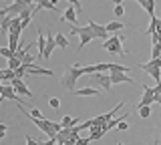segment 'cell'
I'll return each mask as SVG.
<instances>
[{"label": "cell", "instance_id": "obj_1", "mask_svg": "<svg viewBox=\"0 0 161 145\" xmlns=\"http://www.w3.org/2000/svg\"><path fill=\"white\" fill-rule=\"evenodd\" d=\"M83 67L80 64H73V67H69L64 75L60 77V85H63L64 89H69V91H75V87H77V81L80 77H83Z\"/></svg>", "mask_w": 161, "mask_h": 145}, {"label": "cell", "instance_id": "obj_2", "mask_svg": "<svg viewBox=\"0 0 161 145\" xmlns=\"http://www.w3.org/2000/svg\"><path fill=\"white\" fill-rule=\"evenodd\" d=\"M70 34H77V36L80 38V41H79V51H80V48H85L91 41L97 38V36H95V32L91 31L89 24H87V26H73V28H70Z\"/></svg>", "mask_w": 161, "mask_h": 145}, {"label": "cell", "instance_id": "obj_3", "mask_svg": "<svg viewBox=\"0 0 161 145\" xmlns=\"http://www.w3.org/2000/svg\"><path fill=\"white\" fill-rule=\"evenodd\" d=\"M103 48L109 53H115V54H121V57H125V48H123V38L119 36V34H111L107 41L103 42Z\"/></svg>", "mask_w": 161, "mask_h": 145}, {"label": "cell", "instance_id": "obj_4", "mask_svg": "<svg viewBox=\"0 0 161 145\" xmlns=\"http://www.w3.org/2000/svg\"><path fill=\"white\" fill-rule=\"evenodd\" d=\"M2 101H12V103H16V105H24L22 101H20L16 89H14L12 85H4V89L0 91V103H2Z\"/></svg>", "mask_w": 161, "mask_h": 145}, {"label": "cell", "instance_id": "obj_5", "mask_svg": "<svg viewBox=\"0 0 161 145\" xmlns=\"http://www.w3.org/2000/svg\"><path fill=\"white\" fill-rule=\"evenodd\" d=\"M93 77V81L97 87L105 89V91H111V87H113V83H111V75H105V73H93L91 75Z\"/></svg>", "mask_w": 161, "mask_h": 145}, {"label": "cell", "instance_id": "obj_6", "mask_svg": "<svg viewBox=\"0 0 161 145\" xmlns=\"http://www.w3.org/2000/svg\"><path fill=\"white\" fill-rule=\"evenodd\" d=\"M139 69H141V71H145V73L149 75V77H153L157 85L161 83V69H159V67H155V64L151 63V61H149V63H141V64H139Z\"/></svg>", "mask_w": 161, "mask_h": 145}, {"label": "cell", "instance_id": "obj_7", "mask_svg": "<svg viewBox=\"0 0 161 145\" xmlns=\"http://www.w3.org/2000/svg\"><path fill=\"white\" fill-rule=\"evenodd\" d=\"M153 103H155V89L143 85V97H141L137 107H145V105H153Z\"/></svg>", "mask_w": 161, "mask_h": 145}, {"label": "cell", "instance_id": "obj_8", "mask_svg": "<svg viewBox=\"0 0 161 145\" xmlns=\"http://www.w3.org/2000/svg\"><path fill=\"white\" fill-rule=\"evenodd\" d=\"M89 26H91V31H93L95 32V36H97V38H101V41H107V38L111 36V34L107 32V28H105V24H97V22H93V20H91V18H89Z\"/></svg>", "mask_w": 161, "mask_h": 145}, {"label": "cell", "instance_id": "obj_9", "mask_svg": "<svg viewBox=\"0 0 161 145\" xmlns=\"http://www.w3.org/2000/svg\"><path fill=\"white\" fill-rule=\"evenodd\" d=\"M10 85L16 89V93H18V95H24V97H28V99H32V101H34V95L28 91V87L24 85L22 79H14V81H10Z\"/></svg>", "mask_w": 161, "mask_h": 145}, {"label": "cell", "instance_id": "obj_10", "mask_svg": "<svg viewBox=\"0 0 161 145\" xmlns=\"http://www.w3.org/2000/svg\"><path fill=\"white\" fill-rule=\"evenodd\" d=\"M111 75V83L113 85H121V83H129V85H135V81L129 77L127 73H109Z\"/></svg>", "mask_w": 161, "mask_h": 145}, {"label": "cell", "instance_id": "obj_11", "mask_svg": "<svg viewBox=\"0 0 161 145\" xmlns=\"http://www.w3.org/2000/svg\"><path fill=\"white\" fill-rule=\"evenodd\" d=\"M75 97H97L99 95V89H93V87H83V89H75L70 91Z\"/></svg>", "mask_w": 161, "mask_h": 145}, {"label": "cell", "instance_id": "obj_12", "mask_svg": "<svg viewBox=\"0 0 161 145\" xmlns=\"http://www.w3.org/2000/svg\"><path fill=\"white\" fill-rule=\"evenodd\" d=\"M28 75H36V77H53V71L50 69H40L36 64H28Z\"/></svg>", "mask_w": 161, "mask_h": 145}, {"label": "cell", "instance_id": "obj_13", "mask_svg": "<svg viewBox=\"0 0 161 145\" xmlns=\"http://www.w3.org/2000/svg\"><path fill=\"white\" fill-rule=\"evenodd\" d=\"M54 48H57V41H54L53 34H48V38H47V48H44V53H42V57H40V59H50V54H53Z\"/></svg>", "mask_w": 161, "mask_h": 145}, {"label": "cell", "instance_id": "obj_14", "mask_svg": "<svg viewBox=\"0 0 161 145\" xmlns=\"http://www.w3.org/2000/svg\"><path fill=\"white\" fill-rule=\"evenodd\" d=\"M60 20H69L70 24H77V8H67L64 14H60Z\"/></svg>", "mask_w": 161, "mask_h": 145}, {"label": "cell", "instance_id": "obj_15", "mask_svg": "<svg viewBox=\"0 0 161 145\" xmlns=\"http://www.w3.org/2000/svg\"><path fill=\"white\" fill-rule=\"evenodd\" d=\"M14 16H16V14H12V12L6 14V16L2 18V22H0V31H2V32H10V24H12Z\"/></svg>", "mask_w": 161, "mask_h": 145}, {"label": "cell", "instance_id": "obj_16", "mask_svg": "<svg viewBox=\"0 0 161 145\" xmlns=\"http://www.w3.org/2000/svg\"><path fill=\"white\" fill-rule=\"evenodd\" d=\"M79 121H80V119H77V117H69V115H64V117L60 119V123H63V129H64V127H67V129H70V127H77Z\"/></svg>", "mask_w": 161, "mask_h": 145}, {"label": "cell", "instance_id": "obj_17", "mask_svg": "<svg viewBox=\"0 0 161 145\" xmlns=\"http://www.w3.org/2000/svg\"><path fill=\"white\" fill-rule=\"evenodd\" d=\"M18 41H20V34H14V32H8V48H12L14 53L18 51Z\"/></svg>", "mask_w": 161, "mask_h": 145}, {"label": "cell", "instance_id": "obj_18", "mask_svg": "<svg viewBox=\"0 0 161 145\" xmlns=\"http://www.w3.org/2000/svg\"><path fill=\"white\" fill-rule=\"evenodd\" d=\"M36 47H38V59L42 57L44 48H47V36L42 34V31H38V38H36Z\"/></svg>", "mask_w": 161, "mask_h": 145}, {"label": "cell", "instance_id": "obj_19", "mask_svg": "<svg viewBox=\"0 0 161 145\" xmlns=\"http://www.w3.org/2000/svg\"><path fill=\"white\" fill-rule=\"evenodd\" d=\"M123 26H125V24H123V22H119V20H113V22L105 24V28H107V32H109V34H115V32L123 31Z\"/></svg>", "mask_w": 161, "mask_h": 145}, {"label": "cell", "instance_id": "obj_20", "mask_svg": "<svg viewBox=\"0 0 161 145\" xmlns=\"http://www.w3.org/2000/svg\"><path fill=\"white\" fill-rule=\"evenodd\" d=\"M131 69L125 64H117V63H109V73H129Z\"/></svg>", "mask_w": 161, "mask_h": 145}, {"label": "cell", "instance_id": "obj_21", "mask_svg": "<svg viewBox=\"0 0 161 145\" xmlns=\"http://www.w3.org/2000/svg\"><path fill=\"white\" fill-rule=\"evenodd\" d=\"M159 26H161V18H157V16H151V24H149L147 32H149V34L157 32V31H159Z\"/></svg>", "mask_w": 161, "mask_h": 145}, {"label": "cell", "instance_id": "obj_22", "mask_svg": "<svg viewBox=\"0 0 161 145\" xmlns=\"http://www.w3.org/2000/svg\"><path fill=\"white\" fill-rule=\"evenodd\" d=\"M54 41H57V47H60V48H67V47H69V38L64 36L63 32L54 34Z\"/></svg>", "mask_w": 161, "mask_h": 145}, {"label": "cell", "instance_id": "obj_23", "mask_svg": "<svg viewBox=\"0 0 161 145\" xmlns=\"http://www.w3.org/2000/svg\"><path fill=\"white\" fill-rule=\"evenodd\" d=\"M103 135H105V131H103V127H95V125H93V127H91V141H95V139H101V137H103Z\"/></svg>", "mask_w": 161, "mask_h": 145}, {"label": "cell", "instance_id": "obj_24", "mask_svg": "<svg viewBox=\"0 0 161 145\" xmlns=\"http://www.w3.org/2000/svg\"><path fill=\"white\" fill-rule=\"evenodd\" d=\"M22 67V61L16 57H12V59H8V69H12V71H18V69Z\"/></svg>", "mask_w": 161, "mask_h": 145}, {"label": "cell", "instance_id": "obj_25", "mask_svg": "<svg viewBox=\"0 0 161 145\" xmlns=\"http://www.w3.org/2000/svg\"><path fill=\"white\" fill-rule=\"evenodd\" d=\"M137 111H139V117H141V119H147L149 115H151V105H145V107H137Z\"/></svg>", "mask_w": 161, "mask_h": 145}, {"label": "cell", "instance_id": "obj_26", "mask_svg": "<svg viewBox=\"0 0 161 145\" xmlns=\"http://www.w3.org/2000/svg\"><path fill=\"white\" fill-rule=\"evenodd\" d=\"M14 79H16V71H12V69H4V79L2 81H14Z\"/></svg>", "mask_w": 161, "mask_h": 145}, {"label": "cell", "instance_id": "obj_27", "mask_svg": "<svg viewBox=\"0 0 161 145\" xmlns=\"http://www.w3.org/2000/svg\"><path fill=\"white\" fill-rule=\"evenodd\" d=\"M151 59H161V42L153 44V48H151Z\"/></svg>", "mask_w": 161, "mask_h": 145}, {"label": "cell", "instance_id": "obj_28", "mask_svg": "<svg viewBox=\"0 0 161 145\" xmlns=\"http://www.w3.org/2000/svg\"><path fill=\"white\" fill-rule=\"evenodd\" d=\"M0 54H2L4 59H12L14 57V51H12V48H8V47H2V53H0Z\"/></svg>", "mask_w": 161, "mask_h": 145}, {"label": "cell", "instance_id": "obj_29", "mask_svg": "<svg viewBox=\"0 0 161 145\" xmlns=\"http://www.w3.org/2000/svg\"><path fill=\"white\" fill-rule=\"evenodd\" d=\"M95 69H97V73H107L109 71V63H99V64H95Z\"/></svg>", "mask_w": 161, "mask_h": 145}, {"label": "cell", "instance_id": "obj_30", "mask_svg": "<svg viewBox=\"0 0 161 145\" xmlns=\"http://www.w3.org/2000/svg\"><path fill=\"white\" fill-rule=\"evenodd\" d=\"M113 12H115V16H123V14H125V8H123V4H115Z\"/></svg>", "mask_w": 161, "mask_h": 145}, {"label": "cell", "instance_id": "obj_31", "mask_svg": "<svg viewBox=\"0 0 161 145\" xmlns=\"http://www.w3.org/2000/svg\"><path fill=\"white\" fill-rule=\"evenodd\" d=\"M48 105H50V109H58L60 107V101H58L57 97H50L48 99Z\"/></svg>", "mask_w": 161, "mask_h": 145}, {"label": "cell", "instance_id": "obj_32", "mask_svg": "<svg viewBox=\"0 0 161 145\" xmlns=\"http://www.w3.org/2000/svg\"><path fill=\"white\" fill-rule=\"evenodd\" d=\"M6 133H8V125L6 123H0V139L6 137Z\"/></svg>", "mask_w": 161, "mask_h": 145}, {"label": "cell", "instance_id": "obj_33", "mask_svg": "<svg viewBox=\"0 0 161 145\" xmlns=\"http://www.w3.org/2000/svg\"><path fill=\"white\" fill-rule=\"evenodd\" d=\"M67 2H70L75 8H77V12H80L83 10V4H80V0H67Z\"/></svg>", "mask_w": 161, "mask_h": 145}, {"label": "cell", "instance_id": "obj_34", "mask_svg": "<svg viewBox=\"0 0 161 145\" xmlns=\"http://www.w3.org/2000/svg\"><path fill=\"white\" fill-rule=\"evenodd\" d=\"M26 145H40V141H36L34 137H30V135H26Z\"/></svg>", "mask_w": 161, "mask_h": 145}, {"label": "cell", "instance_id": "obj_35", "mask_svg": "<svg viewBox=\"0 0 161 145\" xmlns=\"http://www.w3.org/2000/svg\"><path fill=\"white\" fill-rule=\"evenodd\" d=\"M117 127H119V131H127V129H129V123H125V121H121V123L117 125Z\"/></svg>", "mask_w": 161, "mask_h": 145}, {"label": "cell", "instance_id": "obj_36", "mask_svg": "<svg viewBox=\"0 0 161 145\" xmlns=\"http://www.w3.org/2000/svg\"><path fill=\"white\" fill-rule=\"evenodd\" d=\"M151 63H153L155 67H159V69H161V59H151Z\"/></svg>", "mask_w": 161, "mask_h": 145}, {"label": "cell", "instance_id": "obj_37", "mask_svg": "<svg viewBox=\"0 0 161 145\" xmlns=\"http://www.w3.org/2000/svg\"><path fill=\"white\" fill-rule=\"evenodd\" d=\"M155 103L161 105V93H155Z\"/></svg>", "mask_w": 161, "mask_h": 145}, {"label": "cell", "instance_id": "obj_38", "mask_svg": "<svg viewBox=\"0 0 161 145\" xmlns=\"http://www.w3.org/2000/svg\"><path fill=\"white\" fill-rule=\"evenodd\" d=\"M153 89H155V93H161V83L157 85V87H153Z\"/></svg>", "mask_w": 161, "mask_h": 145}, {"label": "cell", "instance_id": "obj_39", "mask_svg": "<svg viewBox=\"0 0 161 145\" xmlns=\"http://www.w3.org/2000/svg\"><path fill=\"white\" fill-rule=\"evenodd\" d=\"M109 2H113V4H123V0H109Z\"/></svg>", "mask_w": 161, "mask_h": 145}, {"label": "cell", "instance_id": "obj_40", "mask_svg": "<svg viewBox=\"0 0 161 145\" xmlns=\"http://www.w3.org/2000/svg\"><path fill=\"white\" fill-rule=\"evenodd\" d=\"M4 79V69H0V81Z\"/></svg>", "mask_w": 161, "mask_h": 145}, {"label": "cell", "instance_id": "obj_41", "mask_svg": "<svg viewBox=\"0 0 161 145\" xmlns=\"http://www.w3.org/2000/svg\"><path fill=\"white\" fill-rule=\"evenodd\" d=\"M2 89H4V85H2V81H0V91H2Z\"/></svg>", "mask_w": 161, "mask_h": 145}, {"label": "cell", "instance_id": "obj_42", "mask_svg": "<svg viewBox=\"0 0 161 145\" xmlns=\"http://www.w3.org/2000/svg\"><path fill=\"white\" fill-rule=\"evenodd\" d=\"M153 145H159V141H155V143H153Z\"/></svg>", "mask_w": 161, "mask_h": 145}, {"label": "cell", "instance_id": "obj_43", "mask_svg": "<svg viewBox=\"0 0 161 145\" xmlns=\"http://www.w3.org/2000/svg\"><path fill=\"white\" fill-rule=\"evenodd\" d=\"M117 145H123V143H121V141H119V143H117Z\"/></svg>", "mask_w": 161, "mask_h": 145}, {"label": "cell", "instance_id": "obj_44", "mask_svg": "<svg viewBox=\"0 0 161 145\" xmlns=\"http://www.w3.org/2000/svg\"><path fill=\"white\" fill-rule=\"evenodd\" d=\"M0 53H2V47H0Z\"/></svg>", "mask_w": 161, "mask_h": 145}, {"label": "cell", "instance_id": "obj_45", "mask_svg": "<svg viewBox=\"0 0 161 145\" xmlns=\"http://www.w3.org/2000/svg\"><path fill=\"white\" fill-rule=\"evenodd\" d=\"M6 2H8V0H6Z\"/></svg>", "mask_w": 161, "mask_h": 145}]
</instances>
